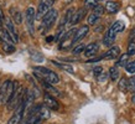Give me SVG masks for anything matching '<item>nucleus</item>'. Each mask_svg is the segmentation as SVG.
Listing matches in <instances>:
<instances>
[{
    "label": "nucleus",
    "instance_id": "obj_16",
    "mask_svg": "<svg viewBox=\"0 0 135 124\" xmlns=\"http://www.w3.org/2000/svg\"><path fill=\"white\" fill-rule=\"evenodd\" d=\"M119 9H120V5L118 3H115V1H108L105 5V10L109 14H115V12L119 11Z\"/></svg>",
    "mask_w": 135,
    "mask_h": 124
},
{
    "label": "nucleus",
    "instance_id": "obj_12",
    "mask_svg": "<svg viewBox=\"0 0 135 124\" xmlns=\"http://www.w3.org/2000/svg\"><path fill=\"white\" fill-rule=\"evenodd\" d=\"M50 9H51L50 6H47V5L40 3L38 9H37V12H36V19H37V20H41V19H44L46 14L50 11Z\"/></svg>",
    "mask_w": 135,
    "mask_h": 124
},
{
    "label": "nucleus",
    "instance_id": "obj_33",
    "mask_svg": "<svg viewBox=\"0 0 135 124\" xmlns=\"http://www.w3.org/2000/svg\"><path fill=\"white\" fill-rule=\"evenodd\" d=\"M55 1H56V0H41L42 4L47 5V6H50V8H51V6H52V5L55 4Z\"/></svg>",
    "mask_w": 135,
    "mask_h": 124
},
{
    "label": "nucleus",
    "instance_id": "obj_6",
    "mask_svg": "<svg viewBox=\"0 0 135 124\" xmlns=\"http://www.w3.org/2000/svg\"><path fill=\"white\" fill-rule=\"evenodd\" d=\"M36 17V12H35V9L31 6V8L26 9V12H25V19H26V25H27V29H29L30 34L32 35L33 34V20Z\"/></svg>",
    "mask_w": 135,
    "mask_h": 124
},
{
    "label": "nucleus",
    "instance_id": "obj_31",
    "mask_svg": "<svg viewBox=\"0 0 135 124\" xmlns=\"http://www.w3.org/2000/svg\"><path fill=\"white\" fill-rule=\"evenodd\" d=\"M97 79H98V82H100V83L105 82V81H107V73H105V72H102V73L97 77Z\"/></svg>",
    "mask_w": 135,
    "mask_h": 124
},
{
    "label": "nucleus",
    "instance_id": "obj_13",
    "mask_svg": "<svg viewBox=\"0 0 135 124\" xmlns=\"http://www.w3.org/2000/svg\"><path fill=\"white\" fill-rule=\"evenodd\" d=\"M84 15H86V8H84V9H83V8L78 9L77 11L74 12L73 19H72V21H71V24H72V25L78 24V22H79V21H81L83 17H84Z\"/></svg>",
    "mask_w": 135,
    "mask_h": 124
},
{
    "label": "nucleus",
    "instance_id": "obj_15",
    "mask_svg": "<svg viewBox=\"0 0 135 124\" xmlns=\"http://www.w3.org/2000/svg\"><path fill=\"white\" fill-rule=\"evenodd\" d=\"M124 29H125V25H124L123 21H117V22H114V24L112 25L109 30H110L114 35H118V34L122 32Z\"/></svg>",
    "mask_w": 135,
    "mask_h": 124
},
{
    "label": "nucleus",
    "instance_id": "obj_11",
    "mask_svg": "<svg viewBox=\"0 0 135 124\" xmlns=\"http://www.w3.org/2000/svg\"><path fill=\"white\" fill-rule=\"evenodd\" d=\"M98 50H99V44H97V42L89 44L84 50V56L86 57H92V56H94L98 52Z\"/></svg>",
    "mask_w": 135,
    "mask_h": 124
},
{
    "label": "nucleus",
    "instance_id": "obj_34",
    "mask_svg": "<svg viewBox=\"0 0 135 124\" xmlns=\"http://www.w3.org/2000/svg\"><path fill=\"white\" fill-rule=\"evenodd\" d=\"M4 20V12H3V10H1V8H0V24H1V21Z\"/></svg>",
    "mask_w": 135,
    "mask_h": 124
},
{
    "label": "nucleus",
    "instance_id": "obj_27",
    "mask_svg": "<svg viewBox=\"0 0 135 124\" xmlns=\"http://www.w3.org/2000/svg\"><path fill=\"white\" fill-rule=\"evenodd\" d=\"M86 47H87L86 45H83V44H79V45H77L76 47H74L72 52H73L74 55H78V54H81V52H84Z\"/></svg>",
    "mask_w": 135,
    "mask_h": 124
},
{
    "label": "nucleus",
    "instance_id": "obj_30",
    "mask_svg": "<svg viewBox=\"0 0 135 124\" xmlns=\"http://www.w3.org/2000/svg\"><path fill=\"white\" fill-rule=\"evenodd\" d=\"M129 89H131L133 92H135V74L129 79Z\"/></svg>",
    "mask_w": 135,
    "mask_h": 124
},
{
    "label": "nucleus",
    "instance_id": "obj_9",
    "mask_svg": "<svg viewBox=\"0 0 135 124\" xmlns=\"http://www.w3.org/2000/svg\"><path fill=\"white\" fill-rule=\"evenodd\" d=\"M88 31H89V27H88L87 25H83V26H81V27H79V29L76 31V35H74V37H73V45H76V44H79V42L82 41L83 39L87 36Z\"/></svg>",
    "mask_w": 135,
    "mask_h": 124
},
{
    "label": "nucleus",
    "instance_id": "obj_22",
    "mask_svg": "<svg viewBox=\"0 0 135 124\" xmlns=\"http://www.w3.org/2000/svg\"><path fill=\"white\" fill-rule=\"evenodd\" d=\"M74 12H76V10H74V8H71L67 10V12H66L65 15V20L67 24H71V21H72V19H73V15Z\"/></svg>",
    "mask_w": 135,
    "mask_h": 124
},
{
    "label": "nucleus",
    "instance_id": "obj_29",
    "mask_svg": "<svg viewBox=\"0 0 135 124\" xmlns=\"http://www.w3.org/2000/svg\"><path fill=\"white\" fill-rule=\"evenodd\" d=\"M93 12H94V14H97L98 16H102L103 12H104V8H103V6H100V5H98L95 9H93Z\"/></svg>",
    "mask_w": 135,
    "mask_h": 124
},
{
    "label": "nucleus",
    "instance_id": "obj_14",
    "mask_svg": "<svg viewBox=\"0 0 135 124\" xmlns=\"http://www.w3.org/2000/svg\"><path fill=\"white\" fill-rule=\"evenodd\" d=\"M115 37H117V35H114L110 30H108L107 34L104 35V39H103V44H104V46H112L113 45V42L115 41Z\"/></svg>",
    "mask_w": 135,
    "mask_h": 124
},
{
    "label": "nucleus",
    "instance_id": "obj_35",
    "mask_svg": "<svg viewBox=\"0 0 135 124\" xmlns=\"http://www.w3.org/2000/svg\"><path fill=\"white\" fill-rule=\"evenodd\" d=\"M131 102L135 104V93H134V96H133V98H131Z\"/></svg>",
    "mask_w": 135,
    "mask_h": 124
},
{
    "label": "nucleus",
    "instance_id": "obj_28",
    "mask_svg": "<svg viewBox=\"0 0 135 124\" xmlns=\"http://www.w3.org/2000/svg\"><path fill=\"white\" fill-rule=\"evenodd\" d=\"M127 68V72L131 74H135V61H131V62H128V65L125 66Z\"/></svg>",
    "mask_w": 135,
    "mask_h": 124
},
{
    "label": "nucleus",
    "instance_id": "obj_2",
    "mask_svg": "<svg viewBox=\"0 0 135 124\" xmlns=\"http://www.w3.org/2000/svg\"><path fill=\"white\" fill-rule=\"evenodd\" d=\"M35 71V74H37L42 81H46V82L51 83V84H57L60 82V77L57 74L55 73L53 71L46 68V67H41V66H37L33 68Z\"/></svg>",
    "mask_w": 135,
    "mask_h": 124
},
{
    "label": "nucleus",
    "instance_id": "obj_24",
    "mask_svg": "<svg viewBox=\"0 0 135 124\" xmlns=\"http://www.w3.org/2000/svg\"><path fill=\"white\" fill-rule=\"evenodd\" d=\"M134 54H135V39H131V40H129V45H128V55L131 56Z\"/></svg>",
    "mask_w": 135,
    "mask_h": 124
},
{
    "label": "nucleus",
    "instance_id": "obj_23",
    "mask_svg": "<svg viewBox=\"0 0 135 124\" xmlns=\"http://www.w3.org/2000/svg\"><path fill=\"white\" fill-rule=\"evenodd\" d=\"M109 77H110L112 81H117L119 78V71L117 67H110V70H109Z\"/></svg>",
    "mask_w": 135,
    "mask_h": 124
},
{
    "label": "nucleus",
    "instance_id": "obj_18",
    "mask_svg": "<svg viewBox=\"0 0 135 124\" xmlns=\"http://www.w3.org/2000/svg\"><path fill=\"white\" fill-rule=\"evenodd\" d=\"M10 14L12 15V19H14V22L16 24H21L22 22V15H21L20 11H17L16 9H10Z\"/></svg>",
    "mask_w": 135,
    "mask_h": 124
},
{
    "label": "nucleus",
    "instance_id": "obj_4",
    "mask_svg": "<svg viewBox=\"0 0 135 124\" xmlns=\"http://www.w3.org/2000/svg\"><path fill=\"white\" fill-rule=\"evenodd\" d=\"M25 108H26V104H25V99H24V102H21V103L19 104V107L15 109L14 116L9 119L8 124H20L21 120H22V117H24Z\"/></svg>",
    "mask_w": 135,
    "mask_h": 124
},
{
    "label": "nucleus",
    "instance_id": "obj_26",
    "mask_svg": "<svg viewBox=\"0 0 135 124\" xmlns=\"http://www.w3.org/2000/svg\"><path fill=\"white\" fill-rule=\"evenodd\" d=\"M86 9H95L98 6V3H97V0H86Z\"/></svg>",
    "mask_w": 135,
    "mask_h": 124
},
{
    "label": "nucleus",
    "instance_id": "obj_3",
    "mask_svg": "<svg viewBox=\"0 0 135 124\" xmlns=\"http://www.w3.org/2000/svg\"><path fill=\"white\" fill-rule=\"evenodd\" d=\"M22 91H24V88H22V87H17L16 89H15L14 94H12L11 98L9 99L8 106H6L9 111L16 109V108L19 107V104H20L21 102H24V99H25V93H24Z\"/></svg>",
    "mask_w": 135,
    "mask_h": 124
},
{
    "label": "nucleus",
    "instance_id": "obj_20",
    "mask_svg": "<svg viewBox=\"0 0 135 124\" xmlns=\"http://www.w3.org/2000/svg\"><path fill=\"white\" fill-rule=\"evenodd\" d=\"M119 89L122 92H127L128 89H129V81H128L125 77H122L120 78V81H119Z\"/></svg>",
    "mask_w": 135,
    "mask_h": 124
},
{
    "label": "nucleus",
    "instance_id": "obj_25",
    "mask_svg": "<svg viewBox=\"0 0 135 124\" xmlns=\"http://www.w3.org/2000/svg\"><path fill=\"white\" fill-rule=\"evenodd\" d=\"M99 17L100 16H98L97 14H94V12H90V15L88 16V24L89 25H94L97 21L99 20Z\"/></svg>",
    "mask_w": 135,
    "mask_h": 124
},
{
    "label": "nucleus",
    "instance_id": "obj_10",
    "mask_svg": "<svg viewBox=\"0 0 135 124\" xmlns=\"http://www.w3.org/2000/svg\"><path fill=\"white\" fill-rule=\"evenodd\" d=\"M119 55H120V49H119L118 46H113V47H110L105 54L103 55V58H105V60H113V58L118 57Z\"/></svg>",
    "mask_w": 135,
    "mask_h": 124
},
{
    "label": "nucleus",
    "instance_id": "obj_1",
    "mask_svg": "<svg viewBox=\"0 0 135 124\" xmlns=\"http://www.w3.org/2000/svg\"><path fill=\"white\" fill-rule=\"evenodd\" d=\"M17 87H19L17 82L6 79V81L0 86V104L8 103L9 99L12 97V94H14V92H15V89H16Z\"/></svg>",
    "mask_w": 135,
    "mask_h": 124
},
{
    "label": "nucleus",
    "instance_id": "obj_5",
    "mask_svg": "<svg viewBox=\"0 0 135 124\" xmlns=\"http://www.w3.org/2000/svg\"><path fill=\"white\" fill-rule=\"evenodd\" d=\"M57 17H58L57 10H55V9H51V10H50V11L45 15V17L42 19V24H44V26H45L46 29H50V27H52L53 24L56 22Z\"/></svg>",
    "mask_w": 135,
    "mask_h": 124
},
{
    "label": "nucleus",
    "instance_id": "obj_8",
    "mask_svg": "<svg viewBox=\"0 0 135 124\" xmlns=\"http://www.w3.org/2000/svg\"><path fill=\"white\" fill-rule=\"evenodd\" d=\"M9 31V34L11 35V37L14 39V41L16 44L19 41V34H17V30L15 29V25H14V21L10 20V19H5V27Z\"/></svg>",
    "mask_w": 135,
    "mask_h": 124
},
{
    "label": "nucleus",
    "instance_id": "obj_32",
    "mask_svg": "<svg viewBox=\"0 0 135 124\" xmlns=\"http://www.w3.org/2000/svg\"><path fill=\"white\" fill-rule=\"evenodd\" d=\"M102 72H103V68L100 66L94 67V68H93V73H94V76H95V77H98V76L102 73Z\"/></svg>",
    "mask_w": 135,
    "mask_h": 124
},
{
    "label": "nucleus",
    "instance_id": "obj_7",
    "mask_svg": "<svg viewBox=\"0 0 135 124\" xmlns=\"http://www.w3.org/2000/svg\"><path fill=\"white\" fill-rule=\"evenodd\" d=\"M44 102H45L46 107L49 108V109H51V111H58V108H60L56 98H55L52 94H50V93H45V96H44Z\"/></svg>",
    "mask_w": 135,
    "mask_h": 124
},
{
    "label": "nucleus",
    "instance_id": "obj_17",
    "mask_svg": "<svg viewBox=\"0 0 135 124\" xmlns=\"http://www.w3.org/2000/svg\"><path fill=\"white\" fill-rule=\"evenodd\" d=\"M0 44H1V46H3V49H4L5 52H8V54L15 52V46L11 45V44H9V42H6L5 40H3V37L0 39Z\"/></svg>",
    "mask_w": 135,
    "mask_h": 124
},
{
    "label": "nucleus",
    "instance_id": "obj_21",
    "mask_svg": "<svg viewBox=\"0 0 135 124\" xmlns=\"http://www.w3.org/2000/svg\"><path fill=\"white\" fill-rule=\"evenodd\" d=\"M128 60H129V55L128 54H123L122 56H120V58L118 60V62H117V66L118 67H124L128 65Z\"/></svg>",
    "mask_w": 135,
    "mask_h": 124
},
{
    "label": "nucleus",
    "instance_id": "obj_19",
    "mask_svg": "<svg viewBox=\"0 0 135 124\" xmlns=\"http://www.w3.org/2000/svg\"><path fill=\"white\" fill-rule=\"evenodd\" d=\"M52 63L55 65V66H57L58 68H61V70L66 71V72H68V73H73V72H74L73 67L70 66V65H66V63H60V62H57V61H52Z\"/></svg>",
    "mask_w": 135,
    "mask_h": 124
}]
</instances>
